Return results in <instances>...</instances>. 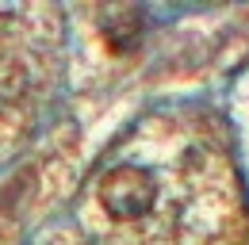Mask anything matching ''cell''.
I'll list each match as a JSON object with an SVG mask.
<instances>
[{
	"label": "cell",
	"instance_id": "cell-1",
	"mask_svg": "<svg viewBox=\"0 0 249 245\" xmlns=\"http://www.w3.org/2000/svg\"><path fill=\"white\" fill-rule=\"evenodd\" d=\"M157 199V184L146 169L138 165H119L100 180V203L119 218H138L154 207Z\"/></svg>",
	"mask_w": 249,
	"mask_h": 245
}]
</instances>
